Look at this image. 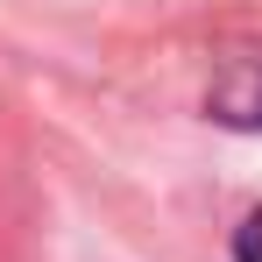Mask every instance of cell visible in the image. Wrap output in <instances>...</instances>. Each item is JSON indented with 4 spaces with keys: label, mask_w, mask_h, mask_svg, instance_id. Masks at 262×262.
<instances>
[{
    "label": "cell",
    "mask_w": 262,
    "mask_h": 262,
    "mask_svg": "<svg viewBox=\"0 0 262 262\" xmlns=\"http://www.w3.org/2000/svg\"><path fill=\"white\" fill-rule=\"evenodd\" d=\"M206 106H213L220 121H234V128H262V50L234 57L220 71V85L206 92Z\"/></svg>",
    "instance_id": "6da1fadb"
},
{
    "label": "cell",
    "mask_w": 262,
    "mask_h": 262,
    "mask_svg": "<svg viewBox=\"0 0 262 262\" xmlns=\"http://www.w3.org/2000/svg\"><path fill=\"white\" fill-rule=\"evenodd\" d=\"M234 262H262V213L241 220V234H234Z\"/></svg>",
    "instance_id": "7a4b0ae2"
}]
</instances>
